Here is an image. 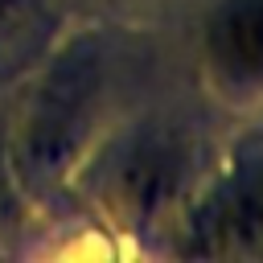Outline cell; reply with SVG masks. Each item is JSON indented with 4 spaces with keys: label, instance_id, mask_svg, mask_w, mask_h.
Instances as JSON below:
<instances>
[{
    "label": "cell",
    "instance_id": "obj_2",
    "mask_svg": "<svg viewBox=\"0 0 263 263\" xmlns=\"http://www.w3.org/2000/svg\"><path fill=\"white\" fill-rule=\"evenodd\" d=\"M210 58L230 78H263V0H230L210 21Z\"/></svg>",
    "mask_w": 263,
    "mask_h": 263
},
{
    "label": "cell",
    "instance_id": "obj_1",
    "mask_svg": "<svg viewBox=\"0 0 263 263\" xmlns=\"http://www.w3.org/2000/svg\"><path fill=\"white\" fill-rule=\"evenodd\" d=\"M193 251L210 259H263V164L205 210L193 230Z\"/></svg>",
    "mask_w": 263,
    "mask_h": 263
},
{
    "label": "cell",
    "instance_id": "obj_3",
    "mask_svg": "<svg viewBox=\"0 0 263 263\" xmlns=\"http://www.w3.org/2000/svg\"><path fill=\"white\" fill-rule=\"evenodd\" d=\"M8 4H12V0H0V12H4V8H8Z\"/></svg>",
    "mask_w": 263,
    "mask_h": 263
}]
</instances>
